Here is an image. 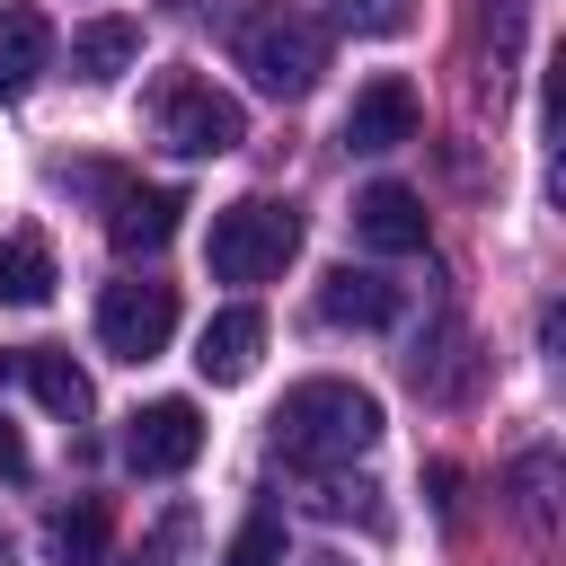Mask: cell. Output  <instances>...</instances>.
Segmentation results:
<instances>
[{
    "label": "cell",
    "instance_id": "obj_1",
    "mask_svg": "<svg viewBox=\"0 0 566 566\" xmlns=\"http://www.w3.org/2000/svg\"><path fill=\"white\" fill-rule=\"evenodd\" d=\"M380 442V398L354 380H301L274 407V451L292 469H354Z\"/></svg>",
    "mask_w": 566,
    "mask_h": 566
},
{
    "label": "cell",
    "instance_id": "obj_2",
    "mask_svg": "<svg viewBox=\"0 0 566 566\" xmlns=\"http://www.w3.org/2000/svg\"><path fill=\"white\" fill-rule=\"evenodd\" d=\"M230 62H239L265 97H310L318 71H327V27H318L310 9L265 0V9H248V18L230 27Z\"/></svg>",
    "mask_w": 566,
    "mask_h": 566
},
{
    "label": "cell",
    "instance_id": "obj_3",
    "mask_svg": "<svg viewBox=\"0 0 566 566\" xmlns=\"http://www.w3.org/2000/svg\"><path fill=\"white\" fill-rule=\"evenodd\" d=\"M142 124H150V142H159V150H177V159H221V150H239V142H248L239 97H230V88H212V80H195V71H159V80H150V97H142Z\"/></svg>",
    "mask_w": 566,
    "mask_h": 566
},
{
    "label": "cell",
    "instance_id": "obj_4",
    "mask_svg": "<svg viewBox=\"0 0 566 566\" xmlns=\"http://www.w3.org/2000/svg\"><path fill=\"white\" fill-rule=\"evenodd\" d=\"M301 248V212L274 195H239L230 212H212V274L221 283H274Z\"/></svg>",
    "mask_w": 566,
    "mask_h": 566
},
{
    "label": "cell",
    "instance_id": "obj_5",
    "mask_svg": "<svg viewBox=\"0 0 566 566\" xmlns=\"http://www.w3.org/2000/svg\"><path fill=\"white\" fill-rule=\"evenodd\" d=\"M177 336V292L168 283H106L97 292V345L115 363H150Z\"/></svg>",
    "mask_w": 566,
    "mask_h": 566
},
{
    "label": "cell",
    "instance_id": "obj_6",
    "mask_svg": "<svg viewBox=\"0 0 566 566\" xmlns=\"http://www.w3.org/2000/svg\"><path fill=\"white\" fill-rule=\"evenodd\" d=\"M195 451H203V416H195V398H150V407L124 416V460H133L142 478H177Z\"/></svg>",
    "mask_w": 566,
    "mask_h": 566
},
{
    "label": "cell",
    "instance_id": "obj_7",
    "mask_svg": "<svg viewBox=\"0 0 566 566\" xmlns=\"http://www.w3.org/2000/svg\"><path fill=\"white\" fill-rule=\"evenodd\" d=\"M398 142H416V88L407 80H371L354 106H345V150H398Z\"/></svg>",
    "mask_w": 566,
    "mask_h": 566
},
{
    "label": "cell",
    "instance_id": "obj_8",
    "mask_svg": "<svg viewBox=\"0 0 566 566\" xmlns=\"http://www.w3.org/2000/svg\"><path fill=\"white\" fill-rule=\"evenodd\" d=\"M354 230H363L380 256H416V248H424V203H416V186H398V177L363 186V195H354Z\"/></svg>",
    "mask_w": 566,
    "mask_h": 566
},
{
    "label": "cell",
    "instance_id": "obj_9",
    "mask_svg": "<svg viewBox=\"0 0 566 566\" xmlns=\"http://www.w3.org/2000/svg\"><path fill=\"white\" fill-rule=\"evenodd\" d=\"M177 212H186V203H177L168 186H124L115 212H106V239H115L124 256H159V248L177 239Z\"/></svg>",
    "mask_w": 566,
    "mask_h": 566
},
{
    "label": "cell",
    "instance_id": "obj_10",
    "mask_svg": "<svg viewBox=\"0 0 566 566\" xmlns=\"http://www.w3.org/2000/svg\"><path fill=\"white\" fill-rule=\"evenodd\" d=\"M318 318H327V327H389V318H398V283L371 274V265H336V274L318 283Z\"/></svg>",
    "mask_w": 566,
    "mask_h": 566
},
{
    "label": "cell",
    "instance_id": "obj_11",
    "mask_svg": "<svg viewBox=\"0 0 566 566\" xmlns=\"http://www.w3.org/2000/svg\"><path fill=\"white\" fill-rule=\"evenodd\" d=\"M265 354V310H221L203 336H195V371L203 380H248Z\"/></svg>",
    "mask_w": 566,
    "mask_h": 566
},
{
    "label": "cell",
    "instance_id": "obj_12",
    "mask_svg": "<svg viewBox=\"0 0 566 566\" xmlns=\"http://www.w3.org/2000/svg\"><path fill=\"white\" fill-rule=\"evenodd\" d=\"M0 301L9 310H44L53 301V248H44V230H9L0 239Z\"/></svg>",
    "mask_w": 566,
    "mask_h": 566
},
{
    "label": "cell",
    "instance_id": "obj_13",
    "mask_svg": "<svg viewBox=\"0 0 566 566\" xmlns=\"http://www.w3.org/2000/svg\"><path fill=\"white\" fill-rule=\"evenodd\" d=\"M133 53H142V27H133V18H97V27L71 35V71H80V80H124Z\"/></svg>",
    "mask_w": 566,
    "mask_h": 566
},
{
    "label": "cell",
    "instance_id": "obj_14",
    "mask_svg": "<svg viewBox=\"0 0 566 566\" xmlns=\"http://www.w3.org/2000/svg\"><path fill=\"white\" fill-rule=\"evenodd\" d=\"M18 371H27V389L62 416V424H80L88 416V371L71 363V354H53V345H35V354H18Z\"/></svg>",
    "mask_w": 566,
    "mask_h": 566
},
{
    "label": "cell",
    "instance_id": "obj_15",
    "mask_svg": "<svg viewBox=\"0 0 566 566\" xmlns=\"http://www.w3.org/2000/svg\"><path fill=\"white\" fill-rule=\"evenodd\" d=\"M44 53H53V27L35 9H0V97H18L44 71Z\"/></svg>",
    "mask_w": 566,
    "mask_h": 566
},
{
    "label": "cell",
    "instance_id": "obj_16",
    "mask_svg": "<svg viewBox=\"0 0 566 566\" xmlns=\"http://www.w3.org/2000/svg\"><path fill=\"white\" fill-rule=\"evenodd\" d=\"M44 548H53V566H97V557H106V504L53 513V522H44Z\"/></svg>",
    "mask_w": 566,
    "mask_h": 566
},
{
    "label": "cell",
    "instance_id": "obj_17",
    "mask_svg": "<svg viewBox=\"0 0 566 566\" xmlns=\"http://www.w3.org/2000/svg\"><path fill=\"white\" fill-rule=\"evenodd\" d=\"M460 345H469L460 327H442V354H424V345H416V363H407V371H416V389H424V398H460V389H469V354H460Z\"/></svg>",
    "mask_w": 566,
    "mask_h": 566
},
{
    "label": "cell",
    "instance_id": "obj_18",
    "mask_svg": "<svg viewBox=\"0 0 566 566\" xmlns=\"http://www.w3.org/2000/svg\"><path fill=\"white\" fill-rule=\"evenodd\" d=\"M310 504H318L327 522H345V513H354V522H380V504H371V486H363V478H336V469H318V486H310Z\"/></svg>",
    "mask_w": 566,
    "mask_h": 566
},
{
    "label": "cell",
    "instance_id": "obj_19",
    "mask_svg": "<svg viewBox=\"0 0 566 566\" xmlns=\"http://www.w3.org/2000/svg\"><path fill=\"white\" fill-rule=\"evenodd\" d=\"M221 566H283V513H256V522L221 548Z\"/></svg>",
    "mask_w": 566,
    "mask_h": 566
},
{
    "label": "cell",
    "instance_id": "obj_20",
    "mask_svg": "<svg viewBox=\"0 0 566 566\" xmlns=\"http://www.w3.org/2000/svg\"><path fill=\"white\" fill-rule=\"evenodd\" d=\"M186 539H195V513H168V522L133 548V566H177V557H186Z\"/></svg>",
    "mask_w": 566,
    "mask_h": 566
},
{
    "label": "cell",
    "instance_id": "obj_21",
    "mask_svg": "<svg viewBox=\"0 0 566 566\" xmlns=\"http://www.w3.org/2000/svg\"><path fill=\"white\" fill-rule=\"evenodd\" d=\"M336 18H345L354 35H398V27H407V0H336Z\"/></svg>",
    "mask_w": 566,
    "mask_h": 566
},
{
    "label": "cell",
    "instance_id": "obj_22",
    "mask_svg": "<svg viewBox=\"0 0 566 566\" xmlns=\"http://www.w3.org/2000/svg\"><path fill=\"white\" fill-rule=\"evenodd\" d=\"M513 35H522V0H486V44H495V88H504V62H513Z\"/></svg>",
    "mask_w": 566,
    "mask_h": 566
},
{
    "label": "cell",
    "instance_id": "obj_23",
    "mask_svg": "<svg viewBox=\"0 0 566 566\" xmlns=\"http://www.w3.org/2000/svg\"><path fill=\"white\" fill-rule=\"evenodd\" d=\"M0 478H27V442H18V424H0Z\"/></svg>",
    "mask_w": 566,
    "mask_h": 566
},
{
    "label": "cell",
    "instance_id": "obj_24",
    "mask_svg": "<svg viewBox=\"0 0 566 566\" xmlns=\"http://www.w3.org/2000/svg\"><path fill=\"white\" fill-rule=\"evenodd\" d=\"M0 566H9V539H0Z\"/></svg>",
    "mask_w": 566,
    "mask_h": 566
}]
</instances>
